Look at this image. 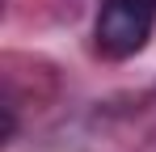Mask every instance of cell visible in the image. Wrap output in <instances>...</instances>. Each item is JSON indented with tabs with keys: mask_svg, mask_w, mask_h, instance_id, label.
<instances>
[{
	"mask_svg": "<svg viewBox=\"0 0 156 152\" xmlns=\"http://www.w3.org/2000/svg\"><path fill=\"white\" fill-rule=\"evenodd\" d=\"M152 25H156V0H105L93 25V38L105 59H131L152 38Z\"/></svg>",
	"mask_w": 156,
	"mask_h": 152,
	"instance_id": "cell-1",
	"label": "cell"
}]
</instances>
